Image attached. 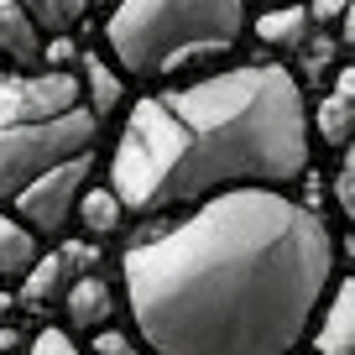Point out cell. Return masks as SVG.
Instances as JSON below:
<instances>
[{"label":"cell","mask_w":355,"mask_h":355,"mask_svg":"<svg viewBox=\"0 0 355 355\" xmlns=\"http://www.w3.org/2000/svg\"><path fill=\"white\" fill-rule=\"evenodd\" d=\"M42 256V241L16 214H0V277H26Z\"/></svg>","instance_id":"13"},{"label":"cell","mask_w":355,"mask_h":355,"mask_svg":"<svg viewBox=\"0 0 355 355\" xmlns=\"http://www.w3.org/2000/svg\"><path fill=\"white\" fill-rule=\"evenodd\" d=\"M245 0H115L105 47L121 78H173L189 63L230 53L245 37Z\"/></svg>","instance_id":"3"},{"label":"cell","mask_w":355,"mask_h":355,"mask_svg":"<svg viewBox=\"0 0 355 355\" xmlns=\"http://www.w3.org/2000/svg\"><path fill=\"white\" fill-rule=\"evenodd\" d=\"M350 288L345 282H334L329 298H324L319 319H313L309 340H313V355H350Z\"/></svg>","instance_id":"12"},{"label":"cell","mask_w":355,"mask_h":355,"mask_svg":"<svg viewBox=\"0 0 355 355\" xmlns=\"http://www.w3.org/2000/svg\"><path fill=\"white\" fill-rule=\"evenodd\" d=\"M63 313L73 334H100L105 324L115 319V293L105 277H78L73 288L63 293Z\"/></svg>","instance_id":"9"},{"label":"cell","mask_w":355,"mask_h":355,"mask_svg":"<svg viewBox=\"0 0 355 355\" xmlns=\"http://www.w3.org/2000/svg\"><path fill=\"white\" fill-rule=\"evenodd\" d=\"M303 11H309L313 32H324V26H345L350 21V0H303Z\"/></svg>","instance_id":"16"},{"label":"cell","mask_w":355,"mask_h":355,"mask_svg":"<svg viewBox=\"0 0 355 355\" xmlns=\"http://www.w3.org/2000/svg\"><path fill=\"white\" fill-rule=\"evenodd\" d=\"M334 282L340 241L288 189L214 193L121 256L152 355H298Z\"/></svg>","instance_id":"1"},{"label":"cell","mask_w":355,"mask_h":355,"mask_svg":"<svg viewBox=\"0 0 355 355\" xmlns=\"http://www.w3.org/2000/svg\"><path fill=\"white\" fill-rule=\"evenodd\" d=\"M94 141H100V121H94L84 105L53 115V121L6 125V131H0V199H11L16 189H26L47 167L68 162V157H78V152H94Z\"/></svg>","instance_id":"4"},{"label":"cell","mask_w":355,"mask_h":355,"mask_svg":"<svg viewBox=\"0 0 355 355\" xmlns=\"http://www.w3.org/2000/svg\"><path fill=\"white\" fill-rule=\"evenodd\" d=\"M309 94L288 63H235L141 94L110 152L125 214L193 209L230 189H293L309 178Z\"/></svg>","instance_id":"2"},{"label":"cell","mask_w":355,"mask_h":355,"mask_svg":"<svg viewBox=\"0 0 355 355\" xmlns=\"http://www.w3.org/2000/svg\"><path fill=\"white\" fill-rule=\"evenodd\" d=\"M245 6H256V11H272V6H303V0H245Z\"/></svg>","instance_id":"19"},{"label":"cell","mask_w":355,"mask_h":355,"mask_svg":"<svg viewBox=\"0 0 355 355\" xmlns=\"http://www.w3.org/2000/svg\"><path fill=\"white\" fill-rule=\"evenodd\" d=\"M309 131L324 146H334L340 157L350 152V136H355V73L350 68H340L329 94H319V110H309Z\"/></svg>","instance_id":"7"},{"label":"cell","mask_w":355,"mask_h":355,"mask_svg":"<svg viewBox=\"0 0 355 355\" xmlns=\"http://www.w3.org/2000/svg\"><path fill=\"white\" fill-rule=\"evenodd\" d=\"M334 199H340V209H345V214L355 209V173H350V157H340V178H334Z\"/></svg>","instance_id":"18"},{"label":"cell","mask_w":355,"mask_h":355,"mask_svg":"<svg viewBox=\"0 0 355 355\" xmlns=\"http://www.w3.org/2000/svg\"><path fill=\"white\" fill-rule=\"evenodd\" d=\"M21 11L37 21L42 37H68L89 16V0H21Z\"/></svg>","instance_id":"14"},{"label":"cell","mask_w":355,"mask_h":355,"mask_svg":"<svg viewBox=\"0 0 355 355\" xmlns=\"http://www.w3.org/2000/svg\"><path fill=\"white\" fill-rule=\"evenodd\" d=\"M78 105V73L73 68H21L0 73V131L6 125H32Z\"/></svg>","instance_id":"6"},{"label":"cell","mask_w":355,"mask_h":355,"mask_svg":"<svg viewBox=\"0 0 355 355\" xmlns=\"http://www.w3.org/2000/svg\"><path fill=\"white\" fill-rule=\"evenodd\" d=\"M42 47H47V37L21 11V0H0V53L16 68H42Z\"/></svg>","instance_id":"10"},{"label":"cell","mask_w":355,"mask_h":355,"mask_svg":"<svg viewBox=\"0 0 355 355\" xmlns=\"http://www.w3.org/2000/svg\"><path fill=\"white\" fill-rule=\"evenodd\" d=\"M73 220L84 225L89 235H110L115 225L125 220V209H121V199H115L110 189H94V183H89V189L78 193V204H73Z\"/></svg>","instance_id":"15"},{"label":"cell","mask_w":355,"mask_h":355,"mask_svg":"<svg viewBox=\"0 0 355 355\" xmlns=\"http://www.w3.org/2000/svg\"><path fill=\"white\" fill-rule=\"evenodd\" d=\"M89 178H94V152H78V157H68V162L47 167L42 178H32L26 189L11 193L16 220H21L37 241H42V235H58L73 220V204H78V193L89 189Z\"/></svg>","instance_id":"5"},{"label":"cell","mask_w":355,"mask_h":355,"mask_svg":"<svg viewBox=\"0 0 355 355\" xmlns=\"http://www.w3.org/2000/svg\"><path fill=\"white\" fill-rule=\"evenodd\" d=\"M121 100H125L121 68H115L105 53H84V63H78V105L105 125V115L121 110Z\"/></svg>","instance_id":"8"},{"label":"cell","mask_w":355,"mask_h":355,"mask_svg":"<svg viewBox=\"0 0 355 355\" xmlns=\"http://www.w3.org/2000/svg\"><path fill=\"white\" fill-rule=\"evenodd\" d=\"M313 37V21L303 6H272V11L256 16V42L266 53H303Z\"/></svg>","instance_id":"11"},{"label":"cell","mask_w":355,"mask_h":355,"mask_svg":"<svg viewBox=\"0 0 355 355\" xmlns=\"http://www.w3.org/2000/svg\"><path fill=\"white\" fill-rule=\"evenodd\" d=\"M26 355H84V350H78L63 329H42V334L32 340V350H26Z\"/></svg>","instance_id":"17"}]
</instances>
